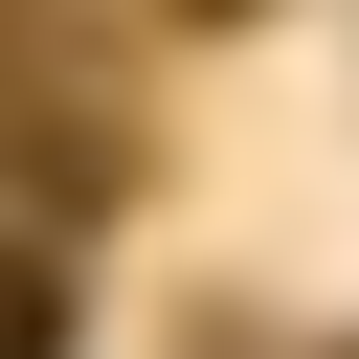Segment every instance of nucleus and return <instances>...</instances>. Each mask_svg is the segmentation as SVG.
<instances>
[{"mask_svg":"<svg viewBox=\"0 0 359 359\" xmlns=\"http://www.w3.org/2000/svg\"><path fill=\"white\" fill-rule=\"evenodd\" d=\"M0 359H67V269L45 247H0Z\"/></svg>","mask_w":359,"mask_h":359,"instance_id":"obj_1","label":"nucleus"}]
</instances>
